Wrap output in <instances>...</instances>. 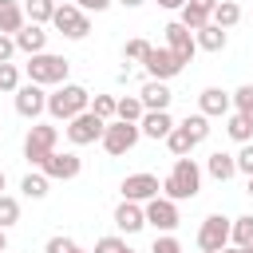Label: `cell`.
<instances>
[{"mask_svg": "<svg viewBox=\"0 0 253 253\" xmlns=\"http://www.w3.org/2000/svg\"><path fill=\"white\" fill-rule=\"evenodd\" d=\"M202 194V166L194 158H174L170 174L162 178V198L170 202H190Z\"/></svg>", "mask_w": 253, "mask_h": 253, "instance_id": "1", "label": "cell"}, {"mask_svg": "<svg viewBox=\"0 0 253 253\" xmlns=\"http://www.w3.org/2000/svg\"><path fill=\"white\" fill-rule=\"evenodd\" d=\"M83 111H91V91H87L83 83H63V87H55V91L47 95V115H51L55 123H71V119L83 115Z\"/></svg>", "mask_w": 253, "mask_h": 253, "instance_id": "2", "label": "cell"}, {"mask_svg": "<svg viewBox=\"0 0 253 253\" xmlns=\"http://www.w3.org/2000/svg\"><path fill=\"white\" fill-rule=\"evenodd\" d=\"M67 71H71V63H67L63 55H55V51L28 55V63H24L28 83H40V87H63V83H67Z\"/></svg>", "mask_w": 253, "mask_h": 253, "instance_id": "3", "label": "cell"}, {"mask_svg": "<svg viewBox=\"0 0 253 253\" xmlns=\"http://www.w3.org/2000/svg\"><path fill=\"white\" fill-rule=\"evenodd\" d=\"M55 142H59V126H51V123H32L28 134H24V158L40 170L43 158L55 150Z\"/></svg>", "mask_w": 253, "mask_h": 253, "instance_id": "4", "label": "cell"}, {"mask_svg": "<svg viewBox=\"0 0 253 253\" xmlns=\"http://www.w3.org/2000/svg\"><path fill=\"white\" fill-rule=\"evenodd\" d=\"M138 138H142V130H138V123H123V119H111L107 123V130H103V150L111 154V158H123V154H130L134 146H138Z\"/></svg>", "mask_w": 253, "mask_h": 253, "instance_id": "5", "label": "cell"}, {"mask_svg": "<svg viewBox=\"0 0 253 253\" xmlns=\"http://www.w3.org/2000/svg\"><path fill=\"white\" fill-rule=\"evenodd\" d=\"M229 229H233V217L225 213H206L202 225H198V249L202 253H221L229 245Z\"/></svg>", "mask_w": 253, "mask_h": 253, "instance_id": "6", "label": "cell"}, {"mask_svg": "<svg viewBox=\"0 0 253 253\" xmlns=\"http://www.w3.org/2000/svg\"><path fill=\"white\" fill-rule=\"evenodd\" d=\"M103 130H107V119H99L95 111H83V115H75V119L63 126V134H67V142H71V146L103 142Z\"/></svg>", "mask_w": 253, "mask_h": 253, "instance_id": "7", "label": "cell"}, {"mask_svg": "<svg viewBox=\"0 0 253 253\" xmlns=\"http://www.w3.org/2000/svg\"><path fill=\"white\" fill-rule=\"evenodd\" d=\"M51 28H55L59 36H67V40H87V36H91V16L79 12L75 4H59L55 16H51Z\"/></svg>", "mask_w": 253, "mask_h": 253, "instance_id": "8", "label": "cell"}, {"mask_svg": "<svg viewBox=\"0 0 253 253\" xmlns=\"http://www.w3.org/2000/svg\"><path fill=\"white\" fill-rule=\"evenodd\" d=\"M162 32H166V47H170V55L186 67V63L198 55V40H194V32H190V28H182L178 20H170Z\"/></svg>", "mask_w": 253, "mask_h": 253, "instance_id": "9", "label": "cell"}, {"mask_svg": "<svg viewBox=\"0 0 253 253\" xmlns=\"http://www.w3.org/2000/svg\"><path fill=\"white\" fill-rule=\"evenodd\" d=\"M12 103H16V115L20 119H40L43 111H47V91L40 87V83H20V91L12 95Z\"/></svg>", "mask_w": 253, "mask_h": 253, "instance_id": "10", "label": "cell"}, {"mask_svg": "<svg viewBox=\"0 0 253 253\" xmlns=\"http://www.w3.org/2000/svg\"><path fill=\"white\" fill-rule=\"evenodd\" d=\"M119 190H123V202H138V206H146L150 198H158V194H162V182H158L154 174H146V170H142V174H126Z\"/></svg>", "mask_w": 253, "mask_h": 253, "instance_id": "11", "label": "cell"}, {"mask_svg": "<svg viewBox=\"0 0 253 253\" xmlns=\"http://www.w3.org/2000/svg\"><path fill=\"white\" fill-rule=\"evenodd\" d=\"M142 210H146V225H154L158 233H174L178 221H182V217H178V202H170V198H162V194L150 198Z\"/></svg>", "mask_w": 253, "mask_h": 253, "instance_id": "12", "label": "cell"}, {"mask_svg": "<svg viewBox=\"0 0 253 253\" xmlns=\"http://www.w3.org/2000/svg\"><path fill=\"white\" fill-rule=\"evenodd\" d=\"M47 178H59V182H71V178H79V170H83V158L75 154V150H51L47 158H43V166H40Z\"/></svg>", "mask_w": 253, "mask_h": 253, "instance_id": "13", "label": "cell"}, {"mask_svg": "<svg viewBox=\"0 0 253 253\" xmlns=\"http://www.w3.org/2000/svg\"><path fill=\"white\" fill-rule=\"evenodd\" d=\"M198 111L206 119H225L233 111V91H225V87H202L198 91Z\"/></svg>", "mask_w": 253, "mask_h": 253, "instance_id": "14", "label": "cell"}, {"mask_svg": "<svg viewBox=\"0 0 253 253\" xmlns=\"http://www.w3.org/2000/svg\"><path fill=\"white\" fill-rule=\"evenodd\" d=\"M142 67H146V79H162V83L174 79V75L182 71V63L170 55V47H150V55H146Z\"/></svg>", "mask_w": 253, "mask_h": 253, "instance_id": "15", "label": "cell"}, {"mask_svg": "<svg viewBox=\"0 0 253 253\" xmlns=\"http://www.w3.org/2000/svg\"><path fill=\"white\" fill-rule=\"evenodd\" d=\"M111 221H115L119 233H138V229H146V210L138 202H119L115 213H111Z\"/></svg>", "mask_w": 253, "mask_h": 253, "instance_id": "16", "label": "cell"}, {"mask_svg": "<svg viewBox=\"0 0 253 253\" xmlns=\"http://www.w3.org/2000/svg\"><path fill=\"white\" fill-rule=\"evenodd\" d=\"M213 8H217V0H186V8L178 12V24L190 32H202L213 20Z\"/></svg>", "mask_w": 253, "mask_h": 253, "instance_id": "17", "label": "cell"}, {"mask_svg": "<svg viewBox=\"0 0 253 253\" xmlns=\"http://www.w3.org/2000/svg\"><path fill=\"white\" fill-rule=\"evenodd\" d=\"M12 40H16V47H20L24 55H40V51H47V28H43V24H24Z\"/></svg>", "mask_w": 253, "mask_h": 253, "instance_id": "18", "label": "cell"}, {"mask_svg": "<svg viewBox=\"0 0 253 253\" xmlns=\"http://www.w3.org/2000/svg\"><path fill=\"white\" fill-rule=\"evenodd\" d=\"M138 99H142V107H146V111H170L174 91H170L162 79H146V83L138 87Z\"/></svg>", "mask_w": 253, "mask_h": 253, "instance_id": "19", "label": "cell"}, {"mask_svg": "<svg viewBox=\"0 0 253 253\" xmlns=\"http://www.w3.org/2000/svg\"><path fill=\"white\" fill-rule=\"evenodd\" d=\"M174 126H178V123H174V115H170V111H146V115H142V123H138L142 138H154V142H158V138L166 142V134H170Z\"/></svg>", "mask_w": 253, "mask_h": 253, "instance_id": "20", "label": "cell"}, {"mask_svg": "<svg viewBox=\"0 0 253 253\" xmlns=\"http://www.w3.org/2000/svg\"><path fill=\"white\" fill-rule=\"evenodd\" d=\"M194 40H198V51H210V55H217V51H225V43H229V32H225V28H217V24H206L202 32H194Z\"/></svg>", "mask_w": 253, "mask_h": 253, "instance_id": "21", "label": "cell"}, {"mask_svg": "<svg viewBox=\"0 0 253 253\" xmlns=\"http://www.w3.org/2000/svg\"><path fill=\"white\" fill-rule=\"evenodd\" d=\"M24 24H28L24 4H20V0H0V32H4V36H16Z\"/></svg>", "mask_w": 253, "mask_h": 253, "instance_id": "22", "label": "cell"}, {"mask_svg": "<svg viewBox=\"0 0 253 253\" xmlns=\"http://www.w3.org/2000/svg\"><path fill=\"white\" fill-rule=\"evenodd\" d=\"M206 174H210V178H217V182H229V178L237 174V158H233V154H225V150H213V154L206 158Z\"/></svg>", "mask_w": 253, "mask_h": 253, "instance_id": "23", "label": "cell"}, {"mask_svg": "<svg viewBox=\"0 0 253 253\" xmlns=\"http://www.w3.org/2000/svg\"><path fill=\"white\" fill-rule=\"evenodd\" d=\"M47 190H51V178H47L43 170H28V174L20 178V194H24V198H32V202L47 198Z\"/></svg>", "mask_w": 253, "mask_h": 253, "instance_id": "24", "label": "cell"}, {"mask_svg": "<svg viewBox=\"0 0 253 253\" xmlns=\"http://www.w3.org/2000/svg\"><path fill=\"white\" fill-rule=\"evenodd\" d=\"M225 134H229L237 146H245V142H253V123H249L245 115L229 111V115H225Z\"/></svg>", "mask_w": 253, "mask_h": 253, "instance_id": "25", "label": "cell"}, {"mask_svg": "<svg viewBox=\"0 0 253 253\" xmlns=\"http://www.w3.org/2000/svg\"><path fill=\"white\" fill-rule=\"evenodd\" d=\"M210 24H217V28H237L241 24V4L237 0H217V8H213V20Z\"/></svg>", "mask_w": 253, "mask_h": 253, "instance_id": "26", "label": "cell"}, {"mask_svg": "<svg viewBox=\"0 0 253 253\" xmlns=\"http://www.w3.org/2000/svg\"><path fill=\"white\" fill-rule=\"evenodd\" d=\"M178 126H182V130H186V134L194 138V146H202V142L210 138V130H213V126H210V119H206L202 111H194V115H186V119H182Z\"/></svg>", "mask_w": 253, "mask_h": 253, "instance_id": "27", "label": "cell"}, {"mask_svg": "<svg viewBox=\"0 0 253 253\" xmlns=\"http://www.w3.org/2000/svg\"><path fill=\"white\" fill-rule=\"evenodd\" d=\"M55 0H24V16H28V24H51V16H55Z\"/></svg>", "mask_w": 253, "mask_h": 253, "instance_id": "28", "label": "cell"}, {"mask_svg": "<svg viewBox=\"0 0 253 253\" xmlns=\"http://www.w3.org/2000/svg\"><path fill=\"white\" fill-rule=\"evenodd\" d=\"M142 115H146V107H142V99H138V95H119L115 119H123V123H142Z\"/></svg>", "mask_w": 253, "mask_h": 253, "instance_id": "29", "label": "cell"}, {"mask_svg": "<svg viewBox=\"0 0 253 253\" xmlns=\"http://www.w3.org/2000/svg\"><path fill=\"white\" fill-rule=\"evenodd\" d=\"M229 245H237V249L253 245V213H241V217H233V229H229Z\"/></svg>", "mask_w": 253, "mask_h": 253, "instance_id": "30", "label": "cell"}, {"mask_svg": "<svg viewBox=\"0 0 253 253\" xmlns=\"http://www.w3.org/2000/svg\"><path fill=\"white\" fill-rule=\"evenodd\" d=\"M150 47H154L150 40H142V36H134V40H126V43H123V59H126V63H146V55H150Z\"/></svg>", "mask_w": 253, "mask_h": 253, "instance_id": "31", "label": "cell"}, {"mask_svg": "<svg viewBox=\"0 0 253 253\" xmlns=\"http://www.w3.org/2000/svg\"><path fill=\"white\" fill-rule=\"evenodd\" d=\"M166 146H170V154H174V158H190V150H194V138H190L182 126H174V130L166 134Z\"/></svg>", "mask_w": 253, "mask_h": 253, "instance_id": "32", "label": "cell"}, {"mask_svg": "<svg viewBox=\"0 0 253 253\" xmlns=\"http://www.w3.org/2000/svg\"><path fill=\"white\" fill-rule=\"evenodd\" d=\"M16 221H20V198L0 194V229H12Z\"/></svg>", "mask_w": 253, "mask_h": 253, "instance_id": "33", "label": "cell"}, {"mask_svg": "<svg viewBox=\"0 0 253 253\" xmlns=\"http://www.w3.org/2000/svg\"><path fill=\"white\" fill-rule=\"evenodd\" d=\"M233 111L253 123V83H241V87L233 91Z\"/></svg>", "mask_w": 253, "mask_h": 253, "instance_id": "34", "label": "cell"}, {"mask_svg": "<svg viewBox=\"0 0 253 253\" xmlns=\"http://www.w3.org/2000/svg\"><path fill=\"white\" fill-rule=\"evenodd\" d=\"M115 107H119V95H91V111L99 115V119H115Z\"/></svg>", "mask_w": 253, "mask_h": 253, "instance_id": "35", "label": "cell"}, {"mask_svg": "<svg viewBox=\"0 0 253 253\" xmlns=\"http://www.w3.org/2000/svg\"><path fill=\"white\" fill-rule=\"evenodd\" d=\"M0 91L4 95H16L20 91V67L16 63H0Z\"/></svg>", "mask_w": 253, "mask_h": 253, "instance_id": "36", "label": "cell"}, {"mask_svg": "<svg viewBox=\"0 0 253 253\" xmlns=\"http://www.w3.org/2000/svg\"><path fill=\"white\" fill-rule=\"evenodd\" d=\"M91 253H134V249H130L119 233H107V237H99V241H95V249H91Z\"/></svg>", "mask_w": 253, "mask_h": 253, "instance_id": "37", "label": "cell"}, {"mask_svg": "<svg viewBox=\"0 0 253 253\" xmlns=\"http://www.w3.org/2000/svg\"><path fill=\"white\" fill-rule=\"evenodd\" d=\"M150 253H182V241L174 233H158L154 245H150Z\"/></svg>", "mask_w": 253, "mask_h": 253, "instance_id": "38", "label": "cell"}, {"mask_svg": "<svg viewBox=\"0 0 253 253\" xmlns=\"http://www.w3.org/2000/svg\"><path fill=\"white\" fill-rule=\"evenodd\" d=\"M233 158H237V174L253 178V142H245V146H241V150H237Z\"/></svg>", "mask_w": 253, "mask_h": 253, "instance_id": "39", "label": "cell"}, {"mask_svg": "<svg viewBox=\"0 0 253 253\" xmlns=\"http://www.w3.org/2000/svg\"><path fill=\"white\" fill-rule=\"evenodd\" d=\"M71 249H75V241H71V237H63V233L47 237V245H43V253H71Z\"/></svg>", "mask_w": 253, "mask_h": 253, "instance_id": "40", "label": "cell"}, {"mask_svg": "<svg viewBox=\"0 0 253 253\" xmlns=\"http://www.w3.org/2000/svg\"><path fill=\"white\" fill-rule=\"evenodd\" d=\"M71 4H75L79 12H87V16H91V12H107L115 0H71Z\"/></svg>", "mask_w": 253, "mask_h": 253, "instance_id": "41", "label": "cell"}, {"mask_svg": "<svg viewBox=\"0 0 253 253\" xmlns=\"http://www.w3.org/2000/svg\"><path fill=\"white\" fill-rule=\"evenodd\" d=\"M16 51H20V47H16V40L0 32V63H12V55H16Z\"/></svg>", "mask_w": 253, "mask_h": 253, "instance_id": "42", "label": "cell"}, {"mask_svg": "<svg viewBox=\"0 0 253 253\" xmlns=\"http://www.w3.org/2000/svg\"><path fill=\"white\" fill-rule=\"evenodd\" d=\"M158 8H166V12H182L186 8V0H154Z\"/></svg>", "mask_w": 253, "mask_h": 253, "instance_id": "43", "label": "cell"}, {"mask_svg": "<svg viewBox=\"0 0 253 253\" xmlns=\"http://www.w3.org/2000/svg\"><path fill=\"white\" fill-rule=\"evenodd\" d=\"M115 4H123V8H130V12H134V8H142L146 0H115Z\"/></svg>", "mask_w": 253, "mask_h": 253, "instance_id": "44", "label": "cell"}, {"mask_svg": "<svg viewBox=\"0 0 253 253\" xmlns=\"http://www.w3.org/2000/svg\"><path fill=\"white\" fill-rule=\"evenodd\" d=\"M0 253H8V229H0Z\"/></svg>", "mask_w": 253, "mask_h": 253, "instance_id": "45", "label": "cell"}, {"mask_svg": "<svg viewBox=\"0 0 253 253\" xmlns=\"http://www.w3.org/2000/svg\"><path fill=\"white\" fill-rule=\"evenodd\" d=\"M221 253H245V249H237V245H225V249H221Z\"/></svg>", "mask_w": 253, "mask_h": 253, "instance_id": "46", "label": "cell"}, {"mask_svg": "<svg viewBox=\"0 0 253 253\" xmlns=\"http://www.w3.org/2000/svg\"><path fill=\"white\" fill-rule=\"evenodd\" d=\"M245 194H249V198H253V178H249V182H245Z\"/></svg>", "mask_w": 253, "mask_h": 253, "instance_id": "47", "label": "cell"}, {"mask_svg": "<svg viewBox=\"0 0 253 253\" xmlns=\"http://www.w3.org/2000/svg\"><path fill=\"white\" fill-rule=\"evenodd\" d=\"M4 186H8V178H4V170H0V194H4Z\"/></svg>", "mask_w": 253, "mask_h": 253, "instance_id": "48", "label": "cell"}, {"mask_svg": "<svg viewBox=\"0 0 253 253\" xmlns=\"http://www.w3.org/2000/svg\"><path fill=\"white\" fill-rule=\"evenodd\" d=\"M71 253H87V249H79V245H75V249H71Z\"/></svg>", "mask_w": 253, "mask_h": 253, "instance_id": "49", "label": "cell"}, {"mask_svg": "<svg viewBox=\"0 0 253 253\" xmlns=\"http://www.w3.org/2000/svg\"><path fill=\"white\" fill-rule=\"evenodd\" d=\"M55 4H71V0H55Z\"/></svg>", "mask_w": 253, "mask_h": 253, "instance_id": "50", "label": "cell"}, {"mask_svg": "<svg viewBox=\"0 0 253 253\" xmlns=\"http://www.w3.org/2000/svg\"><path fill=\"white\" fill-rule=\"evenodd\" d=\"M245 253H253V245H245Z\"/></svg>", "mask_w": 253, "mask_h": 253, "instance_id": "51", "label": "cell"}]
</instances>
